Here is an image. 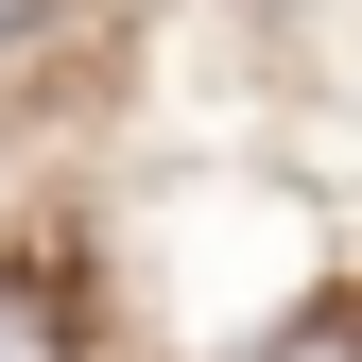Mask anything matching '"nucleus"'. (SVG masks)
<instances>
[{"instance_id":"nucleus-2","label":"nucleus","mask_w":362,"mask_h":362,"mask_svg":"<svg viewBox=\"0 0 362 362\" xmlns=\"http://www.w3.org/2000/svg\"><path fill=\"white\" fill-rule=\"evenodd\" d=\"M242 362H362V310H293V328L242 345Z\"/></svg>"},{"instance_id":"nucleus-1","label":"nucleus","mask_w":362,"mask_h":362,"mask_svg":"<svg viewBox=\"0 0 362 362\" xmlns=\"http://www.w3.org/2000/svg\"><path fill=\"white\" fill-rule=\"evenodd\" d=\"M0 362H69V293L0 259Z\"/></svg>"}]
</instances>
